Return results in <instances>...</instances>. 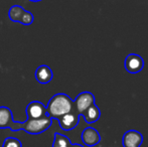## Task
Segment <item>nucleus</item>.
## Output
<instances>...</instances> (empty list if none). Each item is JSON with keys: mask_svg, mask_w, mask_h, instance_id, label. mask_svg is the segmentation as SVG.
Wrapping results in <instances>:
<instances>
[{"mask_svg": "<svg viewBox=\"0 0 148 147\" xmlns=\"http://www.w3.org/2000/svg\"><path fill=\"white\" fill-rule=\"evenodd\" d=\"M45 108L49 117L58 120L74 110V101L64 93H58L49 99Z\"/></svg>", "mask_w": 148, "mask_h": 147, "instance_id": "f257e3e1", "label": "nucleus"}, {"mask_svg": "<svg viewBox=\"0 0 148 147\" xmlns=\"http://www.w3.org/2000/svg\"><path fill=\"white\" fill-rule=\"evenodd\" d=\"M53 124V119L49 116L41 119H26L23 122L22 130L31 135H38L47 131Z\"/></svg>", "mask_w": 148, "mask_h": 147, "instance_id": "f03ea898", "label": "nucleus"}, {"mask_svg": "<svg viewBox=\"0 0 148 147\" xmlns=\"http://www.w3.org/2000/svg\"><path fill=\"white\" fill-rule=\"evenodd\" d=\"M8 17L12 22H19L22 25L26 26L32 24L33 20H34V16L30 11H27L17 4L10 7L9 11H8Z\"/></svg>", "mask_w": 148, "mask_h": 147, "instance_id": "7ed1b4c3", "label": "nucleus"}, {"mask_svg": "<svg viewBox=\"0 0 148 147\" xmlns=\"http://www.w3.org/2000/svg\"><path fill=\"white\" fill-rule=\"evenodd\" d=\"M23 122H15L13 120L12 112L8 107H0V129H10L11 131L22 130Z\"/></svg>", "mask_w": 148, "mask_h": 147, "instance_id": "20e7f679", "label": "nucleus"}, {"mask_svg": "<svg viewBox=\"0 0 148 147\" xmlns=\"http://www.w3.org/2000/svg\"><path fill=\"white\" fill-rule=\"evenodd\" d=\"M95 96L91 92L80 93L74 100V110L81 116L90 106L95 104Z\"/></svg>", "mask_w": 148, "mask_h": 147, "instance_id": "39448f33", "label": "nucleus"}, {"mask_svg": "<svg viewBox=\"0 0 148 147\" xmlns=\"http://www.w3.org/2000/svg\"><path fill=\"white\" fill-rule=\"evenodd\" d=\"M124 68L129 74H138L144 68V59L137 53H129L124 61Z\"/></svg>", "mask_w": 148, "mask_h": 147, "instance_id": "423d86ee", "label": "nucleus"}, {"mask_svg": "<svg viewBox=\"0 0 148 147\" xmlns=\"http://www.w3.org/2000/svg\"><path fill=\"white\" fill-rule=\"evenodd\" d=\"M80 117L81 116L76 111L73 110L70 113L59 118L58 121H59L60 127L64 131H71V130L75 129L78 126L79 122H80Z\"/></svg>", "mask_w": 148, "mask_h": 147, "instance_id": "0eeeda50", "label": "nucleus"}, {"mask_svg": "<svg viewBox=\"0 0 148 147\" xmlns=\"http://www.w3.org/2000/svg\"><path fill=\"white\" fill-rule=\"evenodd\" d=\"M143 143V135L137 130H128L122 137L123 147H140Z\"/></svg>", "mask_w": 148, "mask_h": 147, "instance_id": "6e6552de", "label": "nucleus"}, {"mask_svg": "<svg viewBox=\"0 0 148 147\" xmlns=\"http://www.w3.org/2000/svg\"><path fill=\"white\" fill-rule=\"evenodd\" d=\"M26 116L28 119H41L47 117V108L39 101H32L26 107Z\"/></svg>", "mask_w": 148, "mask_h": 147, "instance_id": "1a4fd4ad", "label": "nucleus"}, {"mask_svg": "<svg viewBox=\"0 0 148 147\" xmlns=\"http://www.w3.org/2000/svg\"><path fill=\"white\" fill-rule=\"evenodd\" d=\"M81 138H82L83 143L87 147H94L101 141V135H100L99 131L93 127L85 128L82 132Z\"/></svg>", "mask_w": 148, "mask_h": 147, "instance_id": "9d476101", "label": "nucleus"}, {"mask_svg": "<svg viewBox=\"0 0 148 147\" xmlns=\"http://www.w3.org/2000/svg\"><path fill=\"white\" fill-rule=\"evenodd\" d=\"M34 77L36 79V81L39 84H49V82H51L53 78V70L47 65H41L35 70Z\"/></svg>", "mask_w": 148, "mask_h": 147, "instance_id": "9b49d317", "label": "nucleus"}, {"mask_svg": "<svg viewBox=\"0 0 148 147\" xmlns=\"http://www.w3.org/2000/svg\"><path fill=\"white\" fill-rule=\"evenodd\" d=\"M81 116H83L85 119V121L89 124L96 123L98 120L101 117V110L96 104H93L92 106H90L84 113Z\"/></svg>", "mask_w": 148, "mask_h": 147, "instance_id": "f8f14e48", "label": "nucleus"}, {"mask_svg": "<svg viewBox=\"0 0 148 147\" xmlns=\"http://www.w3.org/2000/svg\"><path fill=\"white\" fill-rule=\"evenodd\" d=\"M72 142L68 136L60 133H55L53 147H71Z\"/></svg>", "mask_w": 148, "mask_h": 147, "instance_id": "ddd939ff", "label": "nucleus"}, {"mask_svg": "<svg viewBox=\"0 0 148 147\" xmlns=\"http://www.w3.org/2000/svg\"><path fill=\"white\" fill-rule=\"evenodd\" d=\"M2 147H22V143L20 140L14 137H7L3 142Z\"/></svg>", "mask_w": 148, "mask_h": 147, "instance_id": "4468645a", "label": "nucleus"}, {"mask_svg": "<svg viewBox=\"0 0 148 147\" xmlns=\"http://www.w3.org/2000/svg\"><path fill=\"white\" fill-rule=\"evenodd\" d=\"M71 147H84V146L81 145V144H78V143H75V144H73V143H72V145H71Z\"/></svg>", "mask_w": 148, "mask_h": 147, "instance_id": "2eb2a0df", "label": "nucleus"}, {"mask_svg": "<svg viewBox=\"0 0 148 147\" xmlns=\"http://www.w3.org/2000/svg\"><path fill=\"white\" fill-rule=\"evenodd\" d=\"M30 2H39V1H42V0H28Z\"/></svg>", "mask_w": 148, "mask_h": 147, "instance_id": "dca6fc26", "label": "nucleus"}]
</instances>
